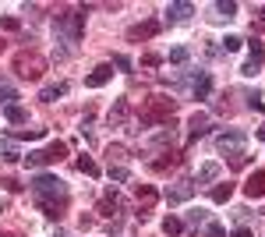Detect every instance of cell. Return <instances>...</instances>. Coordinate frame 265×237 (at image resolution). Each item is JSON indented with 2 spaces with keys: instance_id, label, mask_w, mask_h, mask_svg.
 <instances>
[{
  "instance_id": "1",
  "label": "cell",
  "mask_w": 265,
  "mask_h": 237,
  "mask_svg": "<svg viewBox=\"0 0 265 237\" xmlns=\"http://www.w3.org/2000/svg\"><path fill=\"white\" fill-rule=\"evenodd\" d=\"M32 195H35V199H50V202H64L67 199V184L60 177L39 174V177L32 181Z\"/></svg>"
},
{
  "instance_id": "2",
  "label": "cell",
  "mask_w": 265,
  "mask_h": 237,
  "mask_svg": "<svg viewBox=\"0 0 265 237\" xmlns=\"http://www.w3.org/2000/svg\"><path fill=\"white\" fill-rule=\"evenodd\" d=\"M173 110H177V103H173V99H166V96H152V99H148V110L141 113V124H159V121H170Z\"/></svg>"
},
{
  "instance_id": "3",
  "label": "cell",
  "mask_w": 265,
  "mask_h": 237,
  "mask_svg": "<svg viewBox=\"0 0 265 237\" xmlns=\"http://www.w3.org/2000/svg\"><path fill=\"white\" fill-rule=\"evenodd\" d=\"M14 67H18V74L21 78H43V71H46V60L39 57V53H21L18 60H14Z\"/></svg>"
},
{
  "instance_id": "4",
  "label": "cell",
  "mask_w": 265,
  "mask_h": 237,
  "mask_svg": "<svg viewBox=\"0 0 265 237\" xmlns=\"http://www.w3.org/2000/svg\"><path fill=\"white\" fill-rule=\"evenodd\" d=\"M244 131H226V135H219L216 138V145H219V152H226V156H234V160H241L244 156Z\"/></svg>"
},
{
  "instance_id": "5",
  "label": "cell",
  "mask_w": 265,
  "mask_h": 237,
  "mask_svg": "<svg viewBox=\"0 0 265 237\" xmlns=\"http://www.w3.org/2000/svg\"><path fill=\"white\" fill-rule=\"evenodd\" d=\"M191 195H195V184H191V181H177V188L166 191V202H170V206H180V202L191 199Z\"/></svg>"
},
{
  "instance_id": "6",
  "label": "cell",
  "mask_w": 265,
  "mask_h": 237,
  "mask_svg": "<svg viewBox=\"0 0 265 237\" xmlns=\"http://www.w3.org/2000/svg\"><path fill=\"white\" fill-rule=\"evenodd\" d=\"M156 32H159V21H141V25H131L128 28V39L138 43V39H152Z\"/></svg>"
},
{
  "instance_id": "7",
  "label": "cell",
  "mask_w": 265,
  "mask_h": 237,
  "mask_svg": "<svg viewBox=\"0 0 265 237\" xmlns=\"http://www.w3.org/2000/svg\"><path fill=\"white\" fill-rule=\"evenodd\" d=\"M110 78H113V67H110V64H99L92 74H85V85H89V89H103Z\"/></svg>"
},
{
  "instance_id": "8",
  "label": "cell",
  "mask_w": 265,
  "mask_h": 237,
  "mask_svg": "<svg viewBox=\"0 0 265 237\" xmlns=\"http://www.w3.org/2000/svg\"><path fill=\"white\" fill-rule=\"evenodd\" d=\"M244 195H248V199H265V170H258V174H251V177H248Z\"/></svg>"
},
{
  "instance_id": "9",
  "label": "cell",
  "mask_w": 265,
  "mask_h": 237,
  "mask_svg": "<svg viewBox=\"0 0 265 237\" xmlns=\"http://www.w3.org/2000/svg\"><path fill=\"white\" fill-rule=\"evenodd\" d=\"M187 128H191V131H187V138H202V135L209 131V113H195Z\"/></svg>"
},
{
  "instance_id": "10",
  "label": "cell",
  "mask_w": 265,
  "mask_h": 237,
  "mask_svg": "<svg viewBox=\"0 0 265 237\" xmlns=\"http://www.w3.org/2000/svg\"><path fill=\"white\" fill-rule=\"evenodd\" d=\"M60 96H67V82H53V85H46V89L39 92L43 103H53V99H60Z\"/></svg>"
},
{
  "instance_id": "11",
  "label": "cell",
  "mask_w": 265,
  "mask_h": 237,
  "mask_svg": "<svg viewBox=\"0 0 265 237\" xmlns=\"http://www.w3.org/2000/svg\"><path fill=\"white\" fill-rule=\"evenodd\" d=\"M128 99H117L113 103V110H110V124H128Z\"/></svg>"
},
{
  "instance_id": "12",
  "label": "cell",
  "mask_w": 265,
  "mask_h": 237,
  "mask_svg": "<svg viewBox=\"0 0 265 237\" xmlns=\"http://www.w3.org/2000/svg\"><path fill=\"white\" fill-rule=\"evenodd\" d=\"M212 11H216V18H219V21H230V18L237 14V4H234V0H219Z\"/></svg>"
},
{
  "instance_id": "13",
  "label": "cell",
  "mask_w": 265,
  "mask_h": 237,
  "mask_svg": "<svg viewBox=\"0 0 265 237\" xmlns=\"http://www.w3.org/2000/svg\"><path fill=\"white\" fill-rule=\"evenodd\" d=\"M191 11H195L191 4H170V7H166V18H170V21H187V14H191Z\"/></svg>"
},
{
  "instance_id": "14",
  "label": "cell",
  "mask_w": 265,
  "mask_h": 237,
  "mask_svg": "<svg viewBox=\"0 0 265 237\" xmlns=\"http://www.w3.org/2000/svg\"><path fill=\"white\" fill-rule=\"evenodd\" d=\"M35 202H39V209H43L50 220H60V216H64V202H50V199H35Z\"/></svg>"
},
{
  "instance_id": "15",
  "label": "cell",
  "mask_w": 265,
  "mask_h": 237,
  "mask_svg": "<svg viewBox=\"0 0 265 237\" xmlns=\"http://www.w3.org/2000/svg\"><path fill=\"white\" fill-rule=\"evenodd\" d=\"M4 117H7L11 124H25V121H28V110H25V106H18V103H11V106L4 110Z\"/></svg>"
},
{
  "instance_id": "16",
  "label": "cell",
  "mask_w": 265,
  "mask_h": 237,
  "mask_svg": "<svg viewBox=\"0 0 265 237\" xmlns=\"http://www.w3.org/2000/svg\"><path fill=\"white\" fill-rule=\"evenodd\" d=\"M50 163V156L43 152V149H32L28 156H25V167H46Z\"/></svg>"
},
{
  "instance_id": "17",
  "label": "cell",
  "mask_w": 265,
  "mask_h": 237,
  "mask_svg": "<svg viewBox=\"0 0 265 237\" xmlns=\"http://www.w3.org/2000/svg\"><path fill=\"white\" fill-rule=\"evenodd\" d=\"M46 156H50V163H60L64 156H67V142H50V149H46Z\"/></svg>"
},
{
  "instance_id": "18",
  "label": "cell",
  "mask_w": 265,
  "mask_h": 237,
  "mask_svg": "<svg viewBox=\"0 0 265 237\" xmlns=\"http://www.w3.org/2000/svg\"><path fill=\"white\" fill-rule=\"evenodd\" d=\"M177 142V131H173V121L166 124V131H159L156 138H152V145H173Z\"/></svg>"
},
{
  "instance_id": "19",
  "label": "cell",
  "mask_w": 265,
  "mask_h": 237,
  "mask_svg": "<svg viewBox=\"0 0 265 237\" xmlns=\"http://www.w3.org/2000/svg\"><path fill=\"white\" fill-rule=\"evenodd\" d=\"M219 177V163H205L202 170H198V184H209V181H216Z\"/></svg>"
},
{
  "instance_id": "20",
  "label": "cell",
  "mask_w": 265,
  "mask_h": 237,
  "mask_svg": "<svg viewBox=\"0 0 265 237\" xmlns=\"http://www.w3.org/2000/svg\"><path fill=\"white\" fill-rule=\"evenodd\" d=\"M0 160H7V163H14V160H18V149H14V142H11V138L0 142Z\"/></svg>"
},
{
  "instance_id": "21",
  "label": "cell",
  "mask_w": 265,
  "mask_h": 237,
  "mask_svg": "<svg viewBox=\"0 0 265 237\" xmlns=\"http://www.w3.org/2000/svg\"><path fill=\"white\" fill-rule=\"evenodd\" d=\"M138 202H141V206H152V202H156V188H152V184H141V188H138Z\"/></svg>"
},
{
  "instance_id": "22",
  "label": "cell",
  "mask_w": 265,
  "mask_h": 237,
  "mask_svg": "<svg viewBox=\"0 0 265 237\" xmlns=\"http://www.w3.org/2000/svg\"><path fill=\"white\" fill-rule=\"evenodd\" d=\"M209 92H212V78H209V74H202L198 82H195V96H198V99H205Z\"/></svg>"
},
{
  "instance_id": "23",
  "label": "cell",
  "mask_w": 265,
  "mask_h": 237,
  "mask_svg": "<svg viewBox=\"0 0 265 237\" xmlns=\"http://www.w3.org/2000/svg\"><path fill=\"white\" fill-rule=\"evenodd\" d=\"M230 195H234V184H219L212 188V202H230Z\"/></svg>"
},
{
  "instance_id": "24",
  "label": "cell",
  "mask_w": 265,
  "mask_h": 237,
  "mask_svg": "<svg viewBox=\"0 0 265 237\" xmlns=\"http://www.w3.org/2000/svg\"><path fill=\"white\" fill-rule=\"evenodd\" d=\"M78 170L89 174V177H99V167H96V160H89V156H78Z\"/></svg>"
},
{
  "instance_id": "25",
  "label": "cell",
  "mask_w": 265,
  "mask_h": 237,
  "mask_svg": "<svg viewBox=\"0 0 265 237\" xmlns=\"http://www.w3.org/2000/svg\"><path fill=\"white\" fill-rule=\"evenodd\" d=\"M180 230H184V223H180L177 216H166V220H163V234H170V237H177Z\"/></svg>"
},
{
  "instance_id": "26",
  "label": "cell",
  "mask_w": 265,
  "mask_h": 237,
  "mask_svg": "<svg viewBox=\"0 0 265 237\" xmlns=\"http://www.w3.org/2000/svg\"><path fill=\"white\" fill-rule=\"evenodd\" d=\"M248 46H251V60H255V64H262V60H265V43H262V39H251Z\"/></svg>"
},
{
  "instance_id": "27",
  "label": "cell",
  "mask_w": 265,
  "mask_h": 237,
  "mask_svg": "<svg viewBox=\"0 0 265 237\" xmlns=\"http://www.w3.org/2000/svg\"><path fill=\"white\" fill-rule=\"evenodd\" d=\"M11 99H18L14 85H11V82H0V103H7V106H11Z\"/></svg>"
},
{
  "instance_id": "28",
  "label": "cell",
  "mask_w": 265,
  "mask_h": 237,
  "mask_svg": "<svg viewBox=\"0 0 265 237\" xmlns=\"http://www.w3.org/2000/svg\"><path fill=\"white\" fill-rule=\"evenodd\" d=\"M241 43H244L241 35H226V39H223V50H226V53H234V50H241Z\"/></svg>"
},
{
  "instance_id": "29",
  "label": "cell",
  "mask_w": 265,
  "mask_h": 237,
  "mask_svg": "<svg viewBox=\"0 0 265 237\" xmlns=\"http://www.w3.org/2000/svg\"><path fill=\"white\" fill-rule=\"evenodd\" d=\"M18 138H43L46 135V128H25V131H14Z\"/></svg>"
},
{
  "instance_id": "30",
  "label": "cell",
  "mask_w": 265,
  "mask_h": 237,
  "mask_svg": "<svg viewBox=\"0 0 265 237\" xmlns=\"http://www.w3.org/2000/svg\"><path fill=\"white\" fill-rule=\"evenodd\" d=\"M106 152H110V163H113V160H128V149H124V145H110Z\"/></svg>"
},
{
  "instance_id": "31",
  "label": "cell",
  "mask_w": 265,
  "mask_h": 237,
  "mask_svg": "<svg viewBox=\"0 0 265 237\" xmlns=\"http://www.w3.org/2000/svg\"><path fill=\"white\" fill-rule=\"evenodd\" d=\"M170 60H173V64H187V50H184V46H173V50H170Z\"/></svg>"
},
{
  "instance_id": "32",
  "label": "cell",
  "mask_w": 265,
  "mask_h": 237,
  "mask_svg": "<svg viewBox=\"0 0 265 237\" xmlns=\"http://www.w3.org/2000/svg\"><path fill=\"white\" fill-rule=\"evenodd\" d=\"M205 237H226V230H223L219 223H209V227H205Z\"/></svg>"
},
{
  "instance_id": "33",
  "label": "cell",
  "mask_w": 265,
  "mask_h": 237,
  "mask_svg": "<svg viewBox=\"0 0 265 237\" xmlns=\"http://www.w3.org/2000/svg\"><path fill=\"white\" fill-rule=\"evenodd\" d=\"M110 181H128V170L124 167H110Z\"/></svg>"
},
{
  "instance_id": "34",
  "label": "cell",
  "mask_w": 265,
  "mask_h": 237,
  "mask_svg": "<svg viewBox=\"0 0 265 237\" xmlns=\"http://www.w3.org/2000/svg\"><path fill=\"white\" fill-rule=\"evenodd\" d=\"M113 64H117L121 71H131V57H124V53H117V57H113Z\"/></svg>"
},
{
  "instance_id": "35",
  "label": "cell",
  "mask_w": 265,
  "mask_h": 237,
  "mask_svg": "<svg viewBox=\"0 0 265 237\" xmlns=\"http://www.w3.org/2000/svg\"><path fill=\"white\" fill-rule=\"evenodd\" d=\"M241 74H244V78H255V74H258V64H255V60H248V64L241 67Z\"/></svg>"
},
{
  "instance_id": "36",
  "label": "cell",
  "mask_w": 265,
  "mask_h": 237,
  "mask_svg": "<svg viewBox=\"0 0 265 237\" xmlns=\"http://www.w3.org/2000/svg\"><path fill=\"white\" fill-rule=\"evenodd\" d=\"M205 220V209H191V213H187V223H202Z\"/></svg>"
},
{
  "instance_id": "37",
  "label": "cell",
  "mask_w": 265,
  "mask_h": 237,
  "mask_svg": "<svg viewBox=\"0 0 265 237\" xmlns=\"http://www.w3.org/2000/svg\"><path fill=\"white\" fill-rule=\"evenodd\" d=\"M141 64H145V67H156V64H159V57H156V53H145V57H141Z\"/></svg>"
},
{
  "instance_id": "38",
  "label": "cell",
  "mask_w": 265,
  "mask_h": 237,
  "mask_svg": "<svg viewBox=\"0 0 265 237\" xmlns=\"http://www.w3.org/2000/svg\"><path fill=\"white\" fill-rule=\"evenodd\" d=\"M234 237H251V230H248V227H237V230H234Z\"/></svg>"
},
{
  "instance_id": "39",
  "label": "cell",
  "mask_w": 265,
  "mask_h": 237,
  "mask_svg": "<svg viewBox=\"0 0 265 237\" xmlns=\"http://www.w3.org/2000/svg\"><path fill=\"white\" fill-rule=\"evenodd\" d=\"M258 138H262V142H265V124H262V128H258Z\"/></svg>"
},
{
  "instance_id": "40",
  "label": "cell",
  "mask_w": 265,
  "mask_h": 237,
  "mask_svg": "<svg viewBox=\"0 0 265 237\" xmlns=\"http://www.w3.org/2000/svg\"><path fill=\"white\" fill-rule=\"evenodd\" d=\"M258 14H262V18H265V7H258Z\"/></svg>"
},
{
  "instance_id": "41",
  "label": "cell",
  "mask_w": 265,
  "mask_h": 237,
  "mask_svg": "<svg viewBox=\"0 0 265 237\" xmlns=\"http://www.w3.org/2000/svg\"><path fill=\"white\" fill-rule=\"evenodd\" d=\"M0 50H4V43H0Z\"/></svg>"
},
{
  "instance_id": "42",
  "label": "cell",
  "mask_w": 265,
  "mask_h": 237,
  "mask_svg": "<svg viewBox=\"0 0 265 237\" xmlns=\"http://www.w3.org/2000/svg\"><path fill=\"white\" fill-rule=\"evenodd\" d=\"M0 237H7V234H0Z\"/></svg>"
}]
</instances>
